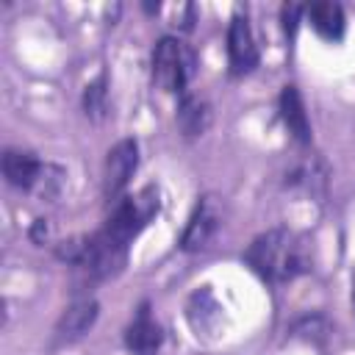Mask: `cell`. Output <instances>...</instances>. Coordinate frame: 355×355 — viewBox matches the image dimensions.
I'll list each match as a JSON object with an SVG mask.
<instances>
[{"label":"cell","mask_w":355,"mask_h":355,"mask_svg":"<svg viewBox=\"0 0 355 355\" xmlns=\"http://www.w3.org/2000/svg\"><path fill=\"white\" fill-rule=\"evenodd\" d=\"M244 261L255 275H261L269 283H286L308 272L305 241L286 227H275L252 239V244L244 252Z\"/></svg>","instance_id":"obj_2"},{"label":"cell","mask_w":355,"mask_h":355,"mask_svg":"<svg viewBox=\"0 0 355 355\" xmlns=\"http://www.w3.org/2000/svg\"><path fill=\"white\" fill-rule=\"evenodd\" d=\"M153 83L166 94H183L194 75V53L178 36H161L153 50Z\"/></svg>","instance_id":"obj_3"},{"label":"cell","mask_w":355,"mask_h":355,"mask_svg":"<svg viewBox=\"0 0 355 355\" xmlns=\"http://www.w3.org/2000/svg\"><path fill=\"white\" fill-rule=\"evenodd\" d=\"M302 14H305V8L297 6V3H286L280 8V22H283V33L286 36H294L297 33V25H300V17Z\"/></svg>","instance_id":"obj_14"},{"label":"cell","mask_w":355,"mask_h":355,"mask_svg":"<svg viewBox=\"0 0 355 355\" xmlns=\"http://www.w3.org/2000/svg\"><path fill=\"white\" fill-rule=\"evenodd\" d=\"M97 313H100V308H97V300H94V297H80V300H75V302L61 313V319H58V324H55L58 341H75V338H80L83 333H89L92 324L97 322Z\"/></svg>","instance_id":"obj_9"},{"label":"cell","mask_w":355,"mask_h":355,"mask_svg":"<svg viewBox=\"0 0 355 355\" xmlns=\"http://www.w3.org/2000/svg\"><path fill=\"white\" fill-rule=\"evenodd\" d=\"M211 125V108L202 97H194V94H183L180 97V105H178V128L183 130L186 139H194V136H202Z\"/></svg>","instance_id":"obj_12"},{"label":"cell","mask_w":355,"mask_h":355,"mask_svg":"<svg viewBox=\"0 0 355 355\" xmlns=\"http://www.w3.org/2000/svg\"><path fill=\"white\" fill-rule=\"evenodd\" d=\"M139 166V144L136 139H119L108 155H105V166H103V194L108 202H116L125 197V189L133 178Z\"/></svg>","instance_id":"obj_5"},{"label":"cell","mask_w":355,"mask_h":355,"mask_svg":"<svg viewBox=\"0 0 355 355\" xmlns=\"http://www.w3.org/2000/svg\"><path fill=\"white\" fill-rule=\"evenodd\" d=\"M219 222H222V211H219L216 197H211V194L200 197V202L194 205V211H191V216H189V222H186V230H183V236H180V247H183L186 252L202 250V247L211 241V236L216 233Z\"/></svg>","instance_id":"obj_7"},{"label":"cell","mask_w":355,"mask_h":355,"mask_svg":"<svg viewBox=\"0 0 355 355\" xmlns=\"http://www.w3.org/2000/svg\"><path fill=\"white\" fill-rule=\"evenodd\" d=\"M164 333L158 327V322L150 313V305H141L136 311V316L130 319L128 330H125V347L130 355H155L161 349Z\"/></svg>","instance_id":"obj_8"},{"label":"cell","mask_w":355,"mask_h":355,"mask_svg":"<svg viewBox=\"0 0 355 355\" xmlns=\"http://www.w3.org/2000/svg\"><path fill=\"white\" fill-rule=\"evenodd\" d=\"M3 175L14 189L39 191L44 197L55 194V186L61 180V169L42 164L33 153L19 150V147H8L3 153Z\"/></svg>","instance_id":"obj_4"},{"label":"cell","mask_w":355,"mask_h":355,"mask_svg":"<svg viewBox=\"0 0 355 355\" xmlns=\"http://www.w3.org/2000/svg\"><path fill=\"white\" fill-rule=\"evenodd\" d=\"M277 108H280V119H283L286 130L294 136V141L308 144L311 141V122H308V114H305V105H302L297 86H283Z\"/></svg>","instance_id":"obj_11"},{"label":"cell","mask_w":355,"mask_h":355,"mask_svg":"<svg viewBox=\"0 0 355 355\" xmlns=\"http://www.w3.org/2000/svg\"><path fill=\"white\" fill-rule=\"evenodd\" d=\"M83 108H86V114L94 116V119L103 116V111H105V78H103V75H100L94 83L86 86V92H83Z\"/></svg>","instance_id":"obj_13"},{"label":"cell","mask_w":355,"mask_h":355,"mask_svg":"<svg viewBox=\"0 0 355 355\" xmlns=\"http://www.w3.org/2000/svg\"><path fill=\"white\" fill-rule=\"evenodd\" d=\"M305 19L311 22V28H313L324 42H338V39L344 36V28H347L344 8H341L338 3H330V0L305 6Z\"/></svg>","instance_id":"obj_10"},{"label":"cell","mask_w":355,"mask_h":355,"mask_svg":"<svg viewBox=\"0 0 355 355\" xmlns=\"http://www.w3.org/2000/svg\"><path fill=\"white\" fill-rule=\"evenodd\" d=\"M158 208H161V200L153 183L139 189L136 194H125L122 200L114 202L105 225L97 233L64 241L58 247V258L83 269L92 280L111 277L122 272V266L128 263L130 244L153 222Z\"/></svg>","instance_id":"obj_1"},{"label":"cell","mask_w":355,"mask_h":355,"mask_svg":"<svg viewBox=\"0 0 355 355\" xmlns=\"http://www.w3.org/2000/svg\"><path fill=\"white\" fill-rule=\"evenodd\" d=\"M227 61L233 75H247L258 67V44H255L250 19L241 11H236L227 25Z\"/></svg>","instance_id":"obj_6"}]
</instances>
